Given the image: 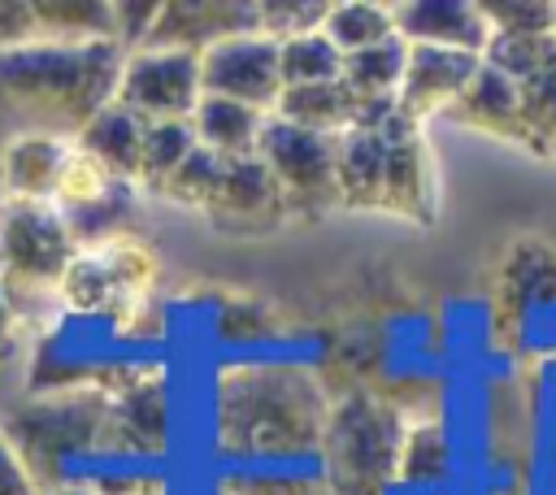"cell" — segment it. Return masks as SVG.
<instances>
[{"label":"cell","instance_id":"6da1fadb","mask_svg":"<svg viewBox=\"0 0 556 495\" xmlns=\"http://www.w3.org/2000/svg\"><path fill=\"white\" fill-rule=\"evenodd\" d=\"M330 391L304 365H235L213 386V430L243 465H295L317 456Z\"/></svg>","mask_w":556,"mask_h":495},{"label":"cell","instance_id":"7a4b0ae2","mask_svg":"<svg viewBox=\"0 0 556 495\" xmlns=\"http://www.w3.org/2000/svg\"><path fill=\"white\" fill-rule=\"evenodd\" d=\"M126 52L109 39L52 43L35 39L0 52V113L22 130L74 139L104 104H113Z\"/></svg>","mask_w":556,"mask_h":495},{"label":"cell","instance_id":"3957f363","mask_svg":"<svg viewBox=\"0 0 556 495\" xmlns=\"http://www.w3.org/2000/svg\"><path fill=\"white\" fill-rule=\"evenodd\" d=\"M408 417L369 386H343L330 395L317 469L326 495H391L395 460Z\"/></svg>","mask_w":556,"mask_h":495},{"label":"cell","instance_id":"277c9868","mask_svg":"<svg viewBox=\"0 0 556 495\" xmlns=\"http://www.w3.org/2000/svg\"><path fill=\"white\" fill-rule=\"evenodd\" d=\"M156 278H161V261L152 243H143L135 230L100 243H78L56 282V304L70 317L113 321L126 330L148 308Z\"/></svg>","mask_w":556,"mask_h":495},{"label":"cell","instance_id":"5b68a950","mask_svg":"<svg viewBox=\"0 0 556 495\" xmlns=\"http://www.w3.org/2000/svg\"><path fill=\"white\" fill-rule=\"evenodd\" d=\"M74 256L70 226L56 204H0V287L9 304L52 295Z\"/></svg>","mask_w":556,"mask_h":495},{"label":"cell","instance_id":"8992f818","mask_svg":"<svg viewBox=\"0 0 556 495\" xmlns=\"http://www.w3.org/2000/svg\"><path fill=\"white\" fill-rule=\"evenodd\" d=\"M334 139L300 130V126H291V122H282L274 113L265 117L256 156L265 161L269 178L278 182L287 217H317V213L339 204V191H334Z\"/></svg>","mask_w":556,"mask_h":495},{"label":"cell","instance_id":"52a82bcc","mask_svg":"<svg viewBox=\"0 0 556 495\" xmlns=\"http://www.w3.org/2000/svg\"><path fill=\"white\" fill-rule=\"evenodd\" d=\"M113 104L139 122H187L200 104V52L187 48H139L126 52Z\"/></svg>","mask_w":556,"mask_h":495},{"label":"cell","instance_id":"ba28073f","mask_svg":"<svg viewBox=\"0 0 556 495\" xmlns=\"http://www.w3.org/2000/svg\"><path fill=\"white\" fill-rule=\"evenodd\" d=\"M278 91H282L278 43L265 39L261 30L217 39L200 52V96H217L269 113Z\"/></svg>","mask_w":556,"mask_h":495},{"label":"cell","instance_id":"9c48e42d","mask_svg":"<svg viewBox=\"0 0 556 495\" xmlns=\"http://www.w3.org/2000/svg\"><path fill=\"white\" fill-rule=\"evenodd\" d=\"M482 56L473 52H452V48H413L408 43V61H404V78L395 91V104L408 122H426V117H443L460 91L473 82Z\"/></svg>","mask_w":556,"mask_h":495},{"label":"cell","instance_id":"30bf717a","mask_svg":"<svg viewBox=\"0 0 556 495\" xmlns=\"http://www.w3.org/2000/svg\"><path fill=\"white\" fill-rule=\"evenodd\" d=\"M204 217L217 230L256 234V230H274L278 221H287V204H282L278 182L269 178L265 161L243 156V161H226V174H222L217 195L204 208Z\"/></svg>","mask_w":556,"mask_h":495},{"label":"cell","instance_id":"8fae6325","mask_svg":"<svg viewBox=\"0 0 556 495\" xmlns=\"http://www.w3.org/2000/svg\"><path fill=\"white\" fill-rule=\"evenodd\" d=\"M391 17H395V35L413 48H452L482 56L491 43L482 4L469 0H404L391 4Z\"/></svg>","mask_w":556,"mask_h":495},{"label":"cell","instance_id":"7c38bea8","mask_svg":"<svg viewBox=\"0 0 556 495\" xmlns=\"http://www.w3.org/2000/svg\"><path fill=\"white\" fill-rule=\"evenodd\" d=\"M70 148L74 139L43 135V130L9 135L0 148V204H52Z\"/></svg>","mask_w":556,"mask_h":495},{"label":"cell","instance_id":"4fadbf2b","mask_svg":"<svg viewBox=\"0 0 556 495\" xmlns=\"http://www.w3.org/2000/svg\"><path fill=\"white\" fill-rule=\"evenodd\" d=\"M256 30V4L235 0H169L156 13V26L143 48H187L204 52L217 39Z\"/></svg>","mask_w":556,"mask_h":495},{"label":"cell","instance_id":"5bb4252c","mask_svg":"<svg viewBox=\"0 0 556 495\" xmlns=\"http://www.w3.org/2000/svg\"><path fill=\"white\" fill-rule=\"evenodd\" d=\"M378 208L417 226L434 217V156L421 126H408L387 139V174H382Z\"/></svg>","mask_w":556,"mask_h":495},{"label":"cell","instance_id":"9a60e30c","mask_svg":"<svg viewBox=\"0 0 556 495\" xmlns=\"http://www.w3.org/2000/svg\"><path fill=\"white\" fill-rule=\"evenodd\" d=\"M456 126H469L478 135L491 139H508V143H526V122H521V91L508 74L491 69L486 61L478 65L473 82L460 91V100L443 113Z\"/></svg>","mask_w":556,"mask_h":495},{"label":"cell","instance_id":"2e32d148","mask_svg":"<svg viewBox=\"0 0 556 495\" xmlns=\"http://www.w3.org/2000/svg\"><path fill=\"white\" fill-rule=\"evenodd\" d=\"M265 117L269 113H261V109L217 100V96H200V104L191 109L187 122H191V135H195L200 148H208L222 161H243V156H256Z\"/></svg>","mask_w":556,"mask_h":495},{"label":"cell","instance_id":"e0dca14e","mask_svg":"<svg viewBox=\"0 0 556 495\" xmlns=\"http://www.w3.org/2000/svg\"><path fill=\"white\" fill-rule=\"evenodd\" d=\"M387 174V139L374 130H343L334 139V191L343 208H378Z\"/></svg>","mask_w":556,"mask_h":495},{"label":"cell","instance_id":"ac0fdd59","mask_svg":"<svg viewBox=\"0 0 556 495\" xmlns=\"http://www.w3.org/2000/svg\"><path fill=\"white\" fill-rule=\"evenodd\" d=\"M143 126H148V122H139L130 109H122V104H104V109L74 135V148L87 152L109 178H117V182H135Z\"/></svg>","mask_w":556,"mask_h":495},{"label":"cell","instance_id":"d6986e66","mask_svg":"<svg viewBox=\"0 0 556 495\" xmlns=\"http://www.w3.org/2000/svg\"><path fill=\"white\" fill-rule=\"evenodd\" d=\"M274 117L300 126V130H313V135H343L352 130V117H356V100L343 82H317V87H282L274 109Z\"/></svg>","mask_w":556,"mask_h":495},{"label":"cell","instance_id":"ffe728a7","mask_svg":"<svg viewBox=\"0 0 556 495\" xmlns=\"http://www.w3.org/2000/svg\"><path fill=\"white\" fill-rule=\"evenodd\" d=\"M404 61H408V43L400 35H391L374 48L348 52L343 69H339V82L352 91V100H391L400 91Z\"/></svg>","mask_w":556,"mask_h":495},{"label":"cell","instance_id":"44dd1931","mask_svg":"<svg viewBox=\"0 0 556 495\" xmlns=\"http://www.w3.org/2000/svg\"><path fill=\"white\" fill-rule=\"evenodd\" d=\"M447 434L439 417H408L404 439H400V460H395V486H426L447 478ZM391 486V491H395Z\"/></svg>","mask_w":556,"mask_h":495},{"label":"cell","instance_id":"7402d4cb","mask_svg":"<svg viewBox=\"0 0 556 495\" xmlns=\"http://www.w3.org/2000/svg\"><path fill=\"white\" fill-rule=\"evenodd\" d=\"M35 26H39V39H52V43H96V39L113 43V4H104V0H70V4L35 0Z\"/></svg>","mask_w":556,"mask_h":495},{"label":"cell","instance_id":"603a6c76","mask_svg":"<svg viewBox=\"0 0 556 495\" xmlns=\"http://www.w3.org/2000/svg\"><path fill=\"white\" fill-rule=\"evenodd\" d=\"M321 35L348 56V52H361V48H374V43L391 39V35H395V17H391V4H374V0H339V4L326 9Z\"/></svg>","mask_w":556,"mask_h":495},{"label":"cell","instance_id":"cb8c5ba5","mask_svg":"<svg viewBox=\"0 0 556 495\" xmlns=\"http://www.w3.org/2000/svg\"><path fill=\"white\" fill-rule=\"evenodd\" d=\"M191 152H195L191 122H148L143 126V143H139V165H135L139 191L152 195Z\"/></svg>","mask_w":556,"mask_h":495},{"label":"cell","instance_id":"d4e9b609","mask_svg":"<svg viewBox=\"0 0 556 495\" xmlns=\"http://www.w3.org/2000/svg\"><path fill=\"white\" fill-rule=\"evenodd\" d=\"M521 91V122H526V148L539 156H552L556 148V48L543 56L534 74L517 82Z\"/></svg>","mask_w":556,"mask_h":495},{"label":"cell","instance_id":"484cf974","mask_svg":"<svg viewBox=\"0 0 556 495\" xmlns=\"http://www.w3.org/2000/svg\"><path fill=\"white\" fill-rule=\"evenodd\" d=\"M339 69H343V52H339L321 30H308V35H295V39H282V43H278V74H282V87L339 82Z\"/></svg>","mask_w":556,"mask_h":495},{"label":"cell","instance_id":"4316f807","mask_svg":"<svg viewBox=\"0 0 556 495\" xmlns=\"http://www.w3.org/2000/svg\"><path fill=\"white\" fill-rule=\"evenodd\" d=\"M222 174H226V161L195 143V152H191V156H187V161H182V165L152 191V200H165V204L200 208V213H204V208L213 204V195H217Z\"/></svg>","mask_w":556,"mask_h":495},{"label":"cell","instance_id":"83f0119b","mask_svg":"<svg viewBox=\"0 0 556 495\" xmlns=\"http://www.w3.org/2000/svg\"><path fill=\"white\" fill-rule=\"evenodd\" d=\"M326 0H256V30L274 43L321 30L326 22Z\"/></svg>","mask_w":556,"mask_h":495},{"label":"cell","instance_id":"f1b7e54d","mask_svg":"<svg viewBox=\"0 0 556 495\" xmlns=\"http://www.w3.org/2000/svg\"><path fill=\"white\" fill-rule=\"evenodd\" d=\"M113 182H117V178H109L87 152L70 148V156H65V165H61V178H56V191H52V204H56L61 213H74V208L100 200Z\"/></svg>","mask_w":556,"mask_h":495},{"label":"cell","instance_id":"f546056e","mask_svg":"<svg viewBox=\"0 0 556 495\" xmlns=\"http://www.w3.org/2000/svg\"><path fill=\"white\" fill-rule=\"evenodd\" d=\"M556 48V35H526V39H508V35H491L482 61L500 74H508L513 82H521L526 74H534L543 65V56Z\"/></svg>","mask_w":556,"mask_h":495},{"label":"cell","instance_id":"4dcf8cb0","mask_svg":"<svg viewBox=\"0 0 556 495\" xmlns=\"http://www.w3.org/2000/svg\"><path fill=\"white\" fill-rule=\"evenodd\" d=\"M482 17L491 26V35H508V39H526V35H556V4H482Z\"/></svg>","mask_w":556,"mask_h":495},{"label":"cell","instance_id":"1f68e13d","mask_svg":"<svg viewBox=\"0 0 556 495\" xmlns=\"http://www.w3.org/2000/svg\"><path fill=\"white\" fill-rule=\"evenodd\" d=\"M156 13L161 4L156 0H143V4H113V43L122 52H139L156 26Z\"/></svg>","mask_w":556,"mask_h":495},{"label":"cell","instance_id":"d6a6232c","mask_svg":"<svg viewBox=\"0 0 556 495\" xmlns=\"http://www.w3.org/2000/svg\"><path fill=\"white\" fill-rule=\"evenodd\" d=\"M39 26H35V4L26 0H0V52L35 43Z\"/></svg>","mask_w":556,"mask_h":495},{"label":"cell","instance_id":"836d02e7","mask_svg":"<svg viewBox=\"0 0 556 495\" xmlns=\"http://www.w3.org/2000/svg\"><path fill=\"white\" fill-rule=\"evenodd\" d=\"M39 495H96V491L83 486V482H61V486H48V491H39Z\"/></svg>","mask_w":556,"mask_h":495},{"label":"cell","instance_id":"e575fe53","mask_svg":"<svg viewBox=\"0 0 556 495\" xmlns=\"http://www.w3.org/2000/svg\"><path fill=\"white\" fill-rule=\"evenodd\" d=\"M552 161H556V148H552Z\"/></svg>","mask_w":556,"mask_h":495},{"label":"cell","instance_id":"d590c367","mask_svg":"<svg viewBox=\"0 0 556 495\" xmlns=\"http://www.w3.org/2000/svg\"><path fill=\"white\" fill-rule=\"evenodd\" d=\"M222 495H230V491H222Z\"/></svg>","mask_w":556,"mask_h":495}]
</instances>
